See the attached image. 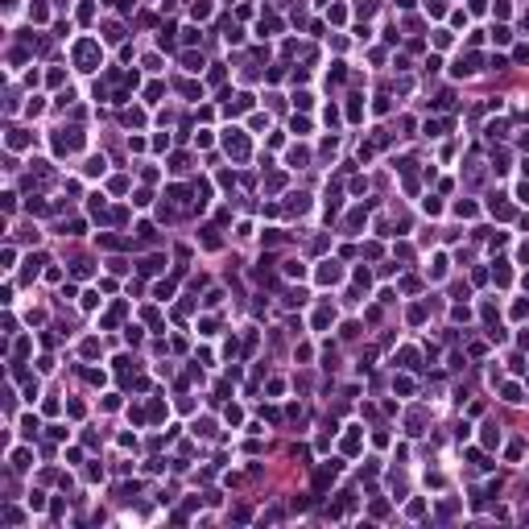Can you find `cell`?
I'll return each mask as SVG.
<instances>
[{"mask_svg":"<svg viewBox=\"0 0 529 529\" xmlns=\"http://www.w3.org/2000/svg\"><path fill=\"white\" fill-rule=\"evenodd\" d=\"M228 153H232V157H244V153H248V141H244V133H228Z\"/></svg>","mask_w":529,"mask_h":529,"instance_id":"2","label":"cell"},{"mask_svg":"<svg viewBox=\"0 0 529 529\" xmlns=\"http://www.w3.org/2000/svg\"><path fill=\"white\" fill-rule=\"evenodd\" d=\"M476 66H480V54H467V58H459V66H455V70L467 75V70H476Z\"/></svg>","mask_w":529,"mask_h":529,"instance_id":"4","label":"cell"},{"mask_svg":"<svg viewBox=\"0 0 529 529\" xmlns=\"http://www.w3.org/2000/svg\"><path fill=\"white\" fill-rule=\"evenodd\" d=\"M319 277L327 281V286H331V281H339V265H335V261H327V265L319 269Z\"/></svg>","mask_w":529,"mask_h":529,"instance_id":"3","label":"cell"},{"mask_svg":"<svg viewBox=\"0 0 529 529\" xmlns=\"http://www.w3.org/2000/svg\"><path fill=\"white\" fill-rule=\"evenodd\" d=\"M79 145H83V133H79V128H58L54 133V149L58 153H75Z\"/></svg>","mask_w":529,"mask_h":529,"instance_id":"1","label":"cell"},{"mask_svg":"<svg viewBox=\"0 0 529 529\" xmlns=\"http://www.w3.org/2000/svg\"><path fill=\"white\" fill-rule=\"evenodd\" d=\"M182 66L186 70H198V66H203V58H198V54H182Z\"/></svg>","mask_w":529,"mask_h":529,"instance_id":"8","label":"cell"},{"mask_svg":"<svg viewBox=\"0 0 529 529\" xmlns=\"http://www.w3.org/2000/svg\"><path fill=\"white\" fill-rule=\"evenodd\" d=\"M492 215H500V219H509V215H513V207H509V203H496V198H492Z\"/></svg>","mask_w":529,"mask_h":529,"instance_id":"6","label":"cell"},{"mask_svg":"<svg viewBox=\"0 0 529 529\" xmlns=\"http://www.w3.org/2000/svg\"><path fill=\"white\" fill-rule=\"evenodd\" d=\"M504 401H521V389H517V385H504Z\"/></svg>","mask_w":529,"mask_h":529,"instance_id":"9","label":"cell"},{"mask_svg":"<svg viewBox=\"0 0 529 529\" xmlns=\"http://www.w3.org/2000/svg\"><path fill=\"white\" fill-rule=\"evenodd\" d=\"M79 62H96V46H91V42L79 46Z\"/></svg>","mask_w":529,"mask_h":529,"instance_id":"5","label":"cell"},{"mask_svg":"<svg viewBox=\"0 0 529 529\" xmlns=\"http://www.w3.org/2000/svg\"><path fill=\"white\" fill-rule=\"evenodd\" d=\"M161 265H166V261H161V256H149V261H145V265H141V273H157V269H161Z\"/></svg>","mask_w":529,"mask_h":529,"instance_id":"7","label":"cell"}]
</instances>
